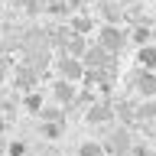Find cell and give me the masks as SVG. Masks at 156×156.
<instances>
[{"label":"cell","instance_id":"44dd1931","mask_svg":"<svg viewBox=\"0 0 156 156\" xmlns=\"http://www.w3.org/2000/svg\"><path fill=\"white\" fill-rule=\"evenodd\" d=\"M7 153H10V156H26V153H29V146L23 143V140H16V143H10V146H7Z\"/></svg>","mask_w":156,"mask_h":156},{"label":"cell","instance_id":"8fae6325","mask_svg":"<svg viewBox=\"0 0 156 156\" xmlns=\"http://www.w3.org/2000/svg\"><path fill=\"white\" fill-rule=\"evenodd\" d=\"M98 13L104 16V23H120V20H124V13H120V7H117L114 0H101Z\"/></svg>","mask_w":156,"mask_h":156},{"label":"cell","instance_id":"277c9868","mask_svg":"<svg viewBox=\"0 0 156 156\" xmlns=\"http://www.w3.org/2000/svg\"><path fill=\"white\" fill-rule=\"evenodd\" d=\"M55 75L65 78V81H81V78H85V62H81L78 55L62 52V55L55 58Z\"/></svg>","mask_w":156,"mask_h":156},{"label":"cell","instance_id":"9c48e42d","mask_svg":"<svg viewBox=\"0 0 156 156\" xmlns=\"http://www.w3.org/2000/svg\"><path fill=\"white\" fill-rule=\"evenodd\" d=\"M23 62L33 65L36 72H46V68H49V49H29L26 55H23Z\"/></svg>","mask_w":156,"mask_h":156},{"label":"cell","instance_id":"4fadbf2b","mask_svg":"<svg viewBox=\"0 0 156 156\" xmlns=\"http://www.w3.org/2000/svg\"><path fill=\"white\" fill-rule=\"evenodd\" d=\"M136 62H140L143 68H153V72H156V46H150V42H146V46H140Z\"/></svg>","mask_w":156,"mask_h":156},{"label":"cell","instance_id":"52a82bcc","mask_svg":"<svg viewBox=\"0 0 156 156\" xmlns=\"http://www.w3.org/2000/svg\"><path fill=\"white\" fill-rule=\"evenodd\" d=\"M39 75H42V72H36L33 65H26V62H23L20 68H13V85H16L20 91H23V94H26V91H36Z\"/></svg>","mask_w":156,"mask_h":156},{"label":"cell","instance_id":"e0dca14e","mask_svg":"<svg viewBox=\"0 0 156 156\" xmlns=\"http://www.w3.org/2000/svg\"><path fill=\"white\" fill-rule=\"evenodd\" d=\"M68 26L75 29V33H81V36H88V33H91V26H94V20L88 16V13H85V16H72V23H68Z\"/></svg>","mask_w":156,"mask_h":156},{"label":"cell","instance_id":"ac0fdd59","mask_svg":"<svg viewBox=\"0 0 156 156\" xmlns=\"http://www.w3.org/2000/svg\"><path fill=\"white\" fill-rule=\"evenodd\" d=\"M20 7L33 16V13H46V0H20Z\"/></svg>","mask_w":156,"mask_h":156},{"label":"cell","instance_id":"9a60e30c","mask_svg":"<svg viewBox=\"0 0 156 156\" xmlns=\"http://www.w3.org/2000/svg\"><path fill=\"white\" fill-rule=\"evenodd\" d=\"M23 107H26L29 114H39V111H42V94H39V91H26V94H23Z\"/></svg>","mask_w":156,"mask_h":156},{"label":"cell","instance_id":"5b68a950","mask_svg":"<svg viewBox=\"0 0 156 156\" xmlns=\"http://www.w3.org/2000/svg\"><path fill=\"white\" fill-rule=\"evenodd\" d=\"M81 62H85V68H94V72H114V55H111L107 49H101V46L85 49Z\"/></svg>","mask_w":156,"mask_h":156},{"label":"cell","instance_id":"ba28073f","mask_svg":"<svg viewBox=\"0 0 156 156\" xmlns=\"http://www.w3.org/2000/svg\"><path fill=\"white\" fill-rule=\"evenodd\" d=\"M78 98L75 91V81H65V78H58V81H52V101H55L58 107H68L72 101Z\"/></svg>","mask_w":156,"mask_h":156},{"label":"cell","instance_id":"6da1fadb","mask_svg":"<svg viewBox=\"0 0 156 156\" xmlns=\"http://www.w3.org/2000/svg\"><path fill=\"white\" fill-rule=\"evenodd\" d=\"M127 88L136 91L140 98H156V72L136 65L133 72H127Z\"/></svg>","mask_w":156,"mask_h":156},{"label":"cell","instance_id":"8992f818","mask_svg":"<svg viewBox=\"0 0 156 156\" xmlns=\"http://www.w3.org/2000/svg\"><path fill=\"white\" fill-rule=\"evenodd\" d=\"M114 104L111 101H94V104H88V111H85V120L88 124H114Z\"/></svg>","mask_w":156,"mask_h":156},{"label":"cell","instance_id":"cb8c5ba5","mask_svg":"<svg viewBox=\"0 0 156 156\" xmlns=\"http://www.w3.org/2000/svg\"><path fill=\"white\" fill-rule=\"evenodd\" d=\"M153 120H156V101H153Z\"/></svg>","mask_w":156,"mask_h":156},{"label":"cell","instance_id":"7a4b0ae2","mask_svg":"<svg viewBox=\"0 0 156 156\" xmlns=\"http://www.w3.org/2000/svg\"><path fill=\"white\" fill-rule=\"evenodd\" d=\"M98 46L107 49L111 55H117V52L127 46V33L120 29V23H104V26L98 29Z\"/></svg>","mask_w":156,"mask_h":156},{"label":"cell","instance_id":"2e32d148","mask_svg":"<svg viewBox=\"0 0 156 156\" xmlns=\"http://www.w3.org/2000/svg\"><path fill=\"white\" fill-rule=\"evenodd\" d=\"M78 156H107V153H104V143H98V140H85V143L78 146Z\"/></svg>","mask_w":156,"mask_h":156},{"label":"cell","instance_id":"3957f363","mask_svg":"<svg viewBox=\"0 0 156 156\" xmlns=\"http://www.w3.org/2000/svg\"><path fill=\"white\" fill-rule=\"evenodd\" d=\"M130 150H133V136H130V130H124V127L107 130V136H104V153L107 156H130Z\"/></svg>","mask_w":156,"mask_h":156},{"label":"cell","instance_id":"ffe728a7","mask_svg":"<svg viewBox=\"0 0 156 156\" xmlns=\"http://www.w3.org/2000/svg\"><path fill=\"white\" fill-rule=\"evenodd\" d=\"M13 75V68H10V58H7V52L0 55V88H3V81Z\"/></svg>","mask_w":156,"mask_h":156},{"label":"cell","instance_id":"7c38bea8","mask_svg":"<svg viewBox=\"0 0 156 156\" xmlns=\"http://www.w3.org/2000/svg\"><path fill=\"white\" fill-rule=\"evenodd\" d=\"M46 13H49V16L65 20L68 13H72V3H68V0H46Z\"/></svg>","mask_w":156,"mask_h":156},{"label":"cell","instance_id":"d4e9b609","mask_svg":"<svg viewBox=\"0 0 156 156\" xmlns=\"http://www.w3.org/2000/svg\"><path fill=\"white\" fill-rule=\"evenodd\" d=\"M0 153H3V143H0Z\"/></svg>","mask_w":156,"mask_h":156},{"label":"cell","instance_id":"484cf974","mask_svg":"<svg viewBox=\"0 0 156 156\" xmlns=\"http://www.w3.org/2000/svg\"><path fill=\"white\" fill-rule=\"evenodd\" d=\"M0 29H3V26H0Z\"/></svg>","mask_w":156,"mask_h":156},{"label":"cell","instance_id":"7402d4cb","mask_svg":"<svg viewBox=\"0 0 156 156\" xmlns=\"http://www.w3.org/2000/svg\"><path fill=\"white\" fill-rule=\"evenodd\" d=\"M7 130V117H3V111H0V133Z\"/></svg>","mask_w":156,"mask_h":156},{"label":"cell","instance_id":"d6986e66","mask_svg":"<svg viewBox=\"0 0 156 156\" xmlns=\"http://www.w3.org/2000/svg\"><path fill=\"white\" fill-rule=\"evenodd\" d=\"M150 36H153V29H150V26H136L133 29V42H136V46H146Z\"/></svg>","mask_w":156,"mask_h":156},{"label":"cell","instance_id":"603a6c76","mask_svg":"<svg viewBox=\"0 0 156 156\" xmlns=\"http://www.w3.org/2000/svg\"><path fill=\"white\" fill-rule=\"evenodd\" d=\"M39 156H58V153H49V150H46V153H39Z\"/></svg>","mask_w":156,"mask_h":156},{"label":"cell","instance_id":"5bb4252c","mask_svg":"<svg viewBox=\"0 0 156 156\" xmlns=\"http://www.w3.org/2000/svg\"><path fill=\"white\" fill-rule=\"evenodd\" d=\"M114 114L124 120V124H133L136 120V107H130V101H117L114 104Z\"/></svg>","mask_w":156,"mask_h":156},{"label":"cell","instance_id":"30bf717a","mask_svg":"<svg viewBox=\"0 0 156 156\" xmlns=\"http://www.w3.org/2000/svg\"><path fill=\"white\" fill-rule=\"evenodd\" d=\"M39 130H42V136H46V140H58V136L65 133V117H55V120H42V124H39Z\"/></svg>","mask_w":156,"mask_h":156}]
</instances>
